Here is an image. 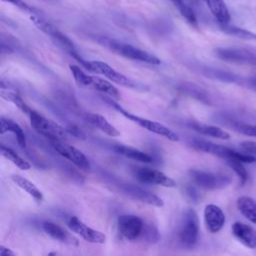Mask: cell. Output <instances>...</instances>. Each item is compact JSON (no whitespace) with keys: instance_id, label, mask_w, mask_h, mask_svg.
Listing matches in <instances>:
<instances>
[{"instance_id":"cell-1","label":"cell","mask_w":256,"mask_h":256,"mask_svg":"<svg viewBox=\"0 0 256 256\" xmlns=\"http://www.w3.org/2000/svg\"><path fill=\"white\" fill-rule=\"evenodd\" d=\"M99 42L105 45L106 47H108L114 53L121 55L125 58L137 60V61H141L148 64H153V65H159L161 63V60L155 55L147 51H144L142 49H139L137 47H134L130 44L119 42V41L108 39V38H101Z\"/></svg>"},{"instance_id":"cell-2","label":"cell","mask_w":256,"mask_h":256,"mask_svg":"<svg viewBox=\"0 0 256 256\" xmlns=\"http://www.w3.org/2000/svg\"><path fill=\"white\" fill-rule=\"evenodd\" d=\"M71 55L88 71L101 74V75L105 76L106 78H108L109 80H111L112 82L117 83L122 86H125V87H128V88H136L137 87V84L133 80L129 79L122 73L118 72L117 70H115L114 68H112L110 65H108L105 62L98 61V60H92V61L84 60L81 57H79L76 52Z\"/></svg>"},{"instance_id":"cell-3","label":"cell","mask_w":256,"mask_h":256,"mask_svg":"<svg viewBox=\"0 0 256 256\" xmlns=\"http://www.w3.org/2000/svg\"><path fill=\"white\" fill-rule=\"evenodd\" d=\"M191 146L199 151H203L212 155H215L217 157L223 158L226 161L227 160H238L241 161L243 163H252L255 162V157L248 155V154H244V153H240L237 152L231 148H228L226 146H222V145H218L206 140H202V139H194L191 142Z\"/></svg>"},{"instance_id":"cell-4","label":"cell","mask_w":256,"mask_h":256,"mask_svg":"<svg viewBox=\"0 0 256 256\" xmlns=\"http://www.w3.org/2000/svg\"><path fill=\"white\" fill-rule=\"evenodd\" d=\"M28 115L33 129L40 135L48 138L50 141L66 140L68 134H70L67 129L60 126L58 123L45 118L36 111L31 110Z\"/></svg>"},{"instance_id":"cell-5","label":"cell","mask_w":256,"mask_h":256,"mask_svg":"<svg viewBox=\"0 0 256 256\" xmlns=\"http://www.w3.org/2000/svg\"><path fill=\"white\" fill-rule=\"evenodd\" d=\"M69 68H70V71H71L76 83L79 86L91 87L92 89H95V90L100 91L102 93L108 94L111 97L119 98V96H120L119 91L110 82H108V81H106V80H104L100 77L86 74L77 65L71 64V65H69Z\"/></svg>"},{"instance_id":"cell-6","label":"cell","mask_w":256,"mask_h":256,"mask_svg":"<svg viewBox=\"0 0 256 256\" xmlns=\"http://www.w3.org/2000/svg\"><path fill=\"white\" fill-rule=\"evenodd\" d=\"M111 104L113 105V107L120 113L122 114L125 118H127L128 120L136 123L137 125H139L140 127L150 131V132H153L155 134H158V135H161L165 138H167L168 140L170 141H173V142H177L179 140V137L178 135L172 131L170 128H168L167 126L163 125L162 123H159V122H156V121H152V120H149V119H146V118H142L140 116H137L135 114H132L128 111H126L125 109H123L119 104L115 103V102H112L111 101Z\"/></svg>"},{"instance_id":"cell-7","label":"cell","mask_w":256,"mask_h":256,"mask_svg":"<svg viewBox=\"0 0 256 256\" xmlns=\"http://www.w3.org/2000/svg\"><path fill=\"white\" fill-rule=\"evenodd\" d=\"M189 177L196 186L206 190L224 188L232 181L231 176L227 174L212 173L196 169H192L189 171Z\"/></svg>"},{"instance_id":"cell-8","label":"cell","mask_w":256,"mask_h":256,"mask_svg":"<svg viewBox=\"0 0 256 256\" xmlns=\"http://www.w3.org/2000/svg\"><path fill=\"white\" fill-rule=\"evenodd\" d=\"M199 235V221L197 213L189 208L185 211L182 217L180 228L178 231V238L185 247H193Z\"/></svg>"},{"instance_id":"cell-9","label":"cell","mask_w":256,"mask_h":256,"mask_svg":"<svg viewBox=\"0 0 256 256\" xmlns=\"http://www.w3.org/2000/svg\"><path fill=\"white\" fill-rule=\"evenodd\" d=\"M216 55L223 61L256 66V51L247 48H218Z\"/></svg>"},{"instance_id":"cell-10","label":"cell","mask_w":256,"mask_h":256,"mask_svg":"<svg viewBox=\"0 0 256 256\" xmlns=\"http://www.w3.org/2000/svg\"><path fill=\"white\" fill-rule=\"evenodd\" d=\"M50 142L56 152L71 161L78 168L83 170L90 169V162L88 158L79 149L70 144H67L64 142V140H52Z\"/></svg>"},{"instance_id":"cell-11","label":"cell","mask_w":256,"mask_h":256,"mask_svg":"<svg viewBox=\"0 0 256 256\" xmlns=\"http://www.w3.org/2000/svg\"><path fill=\"white\" fill-rule=\"evenodd\" d=\"M30 19L39 30H41L42 32H44L45 34L50 36L52 39H54L57 43H59L61 46H63L70 54H73L76 52L71 40L65 34H63L60 30H58L54 25L43 20L37 14L30 15Z\"/></svg>"},{"instance_id":"cell-12","label":"cell","mask_w":256,"mask_h":256,"mask_svg":"<svg viewBox=\"0 0 256 256\" xmlns=\"http://www.w3.org/2000/svg\"><path fill=\"white\" fill-rule=\"evenodd\" d=\"M117 225L120 234L128 240L137 239L144 229L142 219L132 214L120 215L117 219Z\"/></svg>"},{"instance_id":"cell-13","label":"cell","mask_w":256,"mask_h":256,"mask_svg":"<svg viewBox=\"0 0 256 256\" xmlns=\"http://www.w3.org/2000/svg\"><path fill=\"white\" fill-rule=\"evenodd\" d=\"M67 226L70 228L71 231L80 235V237H82L87 242L103 244L106 240V236L102 232L87 226L85 223L79 220L76 216H72L68 220Z\"/></svg>"},{"instance_id":"cell-14","label":"cell","mask_w":256,"mask_h":256,"mask_svg":"<svg viewBox=\"0 0 256 256\" xmlns=\"http://www.w3.org/2000/svg\"><path fill=\"white\" fill-rule=\"evenodd\" d=\"M134 175L136 179L142 183L160 185L164 187H175L176 182L168 177L161 171L151 168H138L135 170Z\"/></svg>"},{"instance_id":"cell-15","label":"cell","mask_w":256,"mask_h":256,"mask_svg":"<svg viewBox=\"0 0 256 256\" xmlns=\"http://www.w3.org/2000/svg\"><path fill=\"white\" fill-rule=\"evenodd\" d=\"M204 221L209 232L217 233L225 224V214L217 205L208 204L204 209Z\"/></svg>"},{"instance_id":"cell-16","label":"cell","mask_w":256,"mask_h":256,"mask_svg":"<svg viewBox=\"0 0 256 256\" xmlns=\"http://www.w3.org/2000/svg\"><path fill=\"white\" fill-rule=\"evenodd\" d=\"M124 192H126L130 197L135 198L143 203L152 205V206H157V207H162L163 206V200L155 195L154 193L147 191L139 186L135 185H127L124 187Z\"/></svg>"},{"instance_id":"cell-17","label":"cell","mask_w":256,"mask_h":256,"mask_svg":"<svg viewBox=\"0 0 256 256\" xmlns=\"http://www.w3.org/2000/svg\"><path fill=\"white\" fill-rule=\"evenodd\" d=\"M232 233L235 238L248 248H256V231L249 225L242 222H235L232 225Z\"/></svg>"},{"instance_id":"cell-18","label":"cell","mask_w":256,"mask_h":256,"mask_svg":"<svg viewBox=\"0 0 256 256\" xmlns=\"http://www.w3.org/2000/svg\"><path fill=\"white\" fill-rule=\"evenodd\" d=\"M42 228L44 232L54 240H57L59 242L66 243L69 245H75V246L78 245V240L76 238L71 236L63 228H61L60 226H58L53 222H48V221L44 222L42 225Z\"/></svg>"},{"instance_id":"cell-19","label":"cell","mask_w":256,"mask_h":256,"mask_svg":"<svg viewBox=\"0 0 256 256\" xmlns=\"http://www.w3.org/2000/svg\"><path fill=\"white\" fill-rule=\"evenodd\" d=\"M209 8L212 15L220 25L229 24L231 19L229 10L223 0H203Z\"/></svg>"},{"instance_id":"cell-20","label":"cell","mask_w":256,"mask_h":256,"mask_svg":"<svg viewBox=\"0 0 256 256\" xmlns=\"http://www.w3.org/2000/svg\"><path fill=\"white\" fill-rule=\"evenodd\" d=\"M86 120L95 128L99 129L103 133H105L108 136L111 137H116L120 135V132L111 124L107 121V119L99 114L96 113H88L86 115Z\"/></svg>"},{"instance_id":"cell-21","label":"cell","mask_w":256,"mask_h":256,"mask_svg":"<svg viewBox=\"0 0 256 256\" xmlns=\"http://www.w3.org/2000/svg\"><path fill=\"white\" fill-rule=\"evenodd\" d=\"M189 126L196 132L203 134V135L211 136V137L218 138L221 140H228L230 138V135L228 132H226L225 130H223L217 126L203 124V123H199V122H190Z\"/></svg>"},{"instance_id":"cell-22","label":"cell","mask_w":256,"mask_h":256,"mask_svg":"<svg viewBox=\"0 0 256 256\" xmlns=\"http://www.w3.org/2000/svg\"><path fill=\"white\" fill-rule=\"evenodd\" d=\"M236 204L241 214L250 222L256 224V201L248 196H240Z\"/></svg>"},{"instance_id":"cell-23","label":"cell","mask_w":256,"mask_h":256,"mask_svg":"<svg viewBox=\"0 0 256 256\" xmlns=\"http://www.w3.org/2000/svg\"><path fill=\"white\" fill-rule=\"evenodd\" d=\"M113 149L118 154H121V155H123L129 159L135 160V161H139V162H143V163H151L153 161L152 157L149 154H147L143 151H140L138 149L129 147V146L118 144V145H115L113 147Z\"/></svg>"},{"instance_id":"cell-24","label":"cell","mask_w":256,"mask_h":256,"mask_svg":"<svg viewBox=\"0 0 256 256\" xmlns=\"http://www.w3.org/2000/svg\"><path fill=\"white\" fill-rule=\"evenodd\" d=\"M0 124H1V127H0L1 134H4L5 132H12L15 135L18 144L21 147L26 146V136L24 134V131L16 122H14L11 119H6L4 117H1Z\"/></svg>"},{"instance_id":"cell-25","label":"cell","mask_w":256,"mask_h":256,"mask_svg":"<svg viewBox=\"0 0 256 256\" xmlns=\"http://www.w3.org/2000/svg\"><path fill=\"white\" fill-rule=\"evenodd\" d=\"M11 179L18 187H20L27 194H29L31 197H33L37 202L42 201V199H43L42 192L35 186L34 183H32L28 179H26L22 176H19V175H13V176H11Z\"/></svg>"},{"instance_id":"cell-26","label":"cell","mask_w":256,"mask_h":256,"mask_svg":"<svg viewBox=\"0 0 256 256\" xmlns=\"http://www.w3.org/2000/svg\"><path fill=\"white\" fill-rule=\"evenodd\" d=\"M0 152L1 154L7 158L8 160H10L13 164H15L19 169L21 170H29L31 168L30 163H28L26 160H24L21 156H19L15 151H13L12 149L4 146L3 144L0 146Z\"/></svg>"},{"instance_id":"cell-27","label":"cell","mask_w":256,"mask_h":256,"mask_svg":"<svg viewBox=\"0 0 256 256\" xmlns=\"http://www.w3.org/2000/svg\"><path fill=\"white\" fill-rule=\"evenodd\" d=\"M0 95L3 99H5L6 101L12 102L15 106H17L23 113L25 114H29L31 109L28 107V105L23 101V99L21 98V96H19L16 92L11 91V90H5V88H1L0 90Z\"/></svg>"},{"instance_id":"cell-28","label":"cell","mask_w":256,"mask_h":256,"mask_svg":"<svg viewBox=\"0 0 256 256\" xmlns=\"http://www.w3.org/2000/svg\"><path fill=\"white\" fill-rule=\"evenodd\" d=\"M220 28L224 33L228 35H231L240 39H244V40H256V34L246 29L236 27V26H231L229 24L220 25Z\"/></svg>"},{"instance_id":"cell-29","label":"cell","mask_w":256,"mask_h":256,"mask_svg":"<svg viewBox=\"0 0 256 256\" xmlns=\"http://www.w3.org/2000/svg\"><path fill=\"white\" fill-rule=\"evenodd\" d=\"M177 8L179 13L185 18V20L192 26L197 27V18L193 10L183 0H169Z\"/></svg>"},{"instance_id":"cell-30","label":"cell","mask_w":256,"mask_h":256,"mask_svg":"<svg viewBox=\"0 0 256 256\" xmlns=\"http://www.w3.org/2000/svg\"><path fill=\"white\" fill-rule=\"evenodd\" d=\"M243 162L238 161V160H227V164L230 166V168H232V170L238 175L239 179H240V184L244 185L248 179V173L246 171V169L244 168Z\"/></svg>"},{"instance_id":"cell-31","label":"cell","mask_w":256,"mask_h":256,"mask_svg":"<svg viewBox=\"0 0 256 256\" xmlns=\"http://www.w3.org/2000/svg\"><path fill=\"white\" fill-rule=\"evenodd\" d=\"M234 130L237 132L251 136V137H256V125L254 124H247V123H242V122H233L232 125Z\"/></svg>"},{"instance_id":"cell-32","label":"cell","mask_w":256,"mask_h":256,"mask_svg":"<svg viewBox=\"0 0 256 256\" xmlns=\"http://www.w3.org/2000/svg\"><path fill=\"white\" fill-rule=\"evenodd\" d=\"M2 1L11 3V4H13L14 6L18 7L19 9H21L22 11L29 13L30 15H32V14H37V11H36L33 7H31L30 5H28L26 2H24V1H22V0H2Z\"/></svg>"},{"instance_id":"cell-33","label":"cell","mask_w":256,"mask_h":256,"mask_svg":"<svg viewBox=\"0 0 256 256\" xmlns=\"http://www.w3.org/2000/svg\"><path fill=\"white\" fill-rule=\"evenodd\" d=\"M240 147L244 151H246L248 153L256 154V142H254V141H244V142H241Z\"/></svg>"},{"instance_id":"cell-34","label":"cell","mask_w":256,"mask_h":256,"mask_svg":"<svg viewBox=\"0 0 256 256\" xmlns=\"http://www.w3.org/2000/svg\"><path fill=\"white\" fill-rule=\"evenodd\" d=\"M0 255L1 256H15L16 254L12 250H10L9 248H6V247L1 245L0 246Z\"/></svg>"},{"instance_id":"cell-35","label":"cell","mask_w":256,"mask_h":256,"mask_svg":"<svg viewBox=\"0 0 256 256\" xmlns=\"http://www.w3.org/2000/svg\"><path fill=\"white\" fill-rule=\"evenodd\" d=\"M249 85L256 88V78H252L249 80Z\"/></svg>"}]
</instances>
